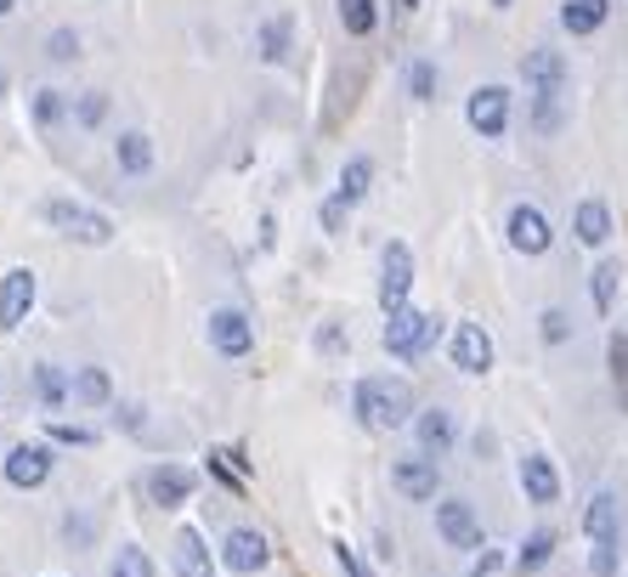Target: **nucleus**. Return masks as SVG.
<instances>
[{"label":"nucleus","mask_w":628,"mask_h":577,"mask_svg":"<svg viewBox=\"0 0 628 577\" xmlns=\"http://www.w3.org/2000/svg\"><path fill=\"white\" fill-rule=\"evenodd\" d=\"M357 419L369 430H396L414 419V391L408 380H362L357 385Z\"/></svg>","instance_id":"f257e3e1"},{"label":"nucleus","mask_w":628,"mask_h":577,"mask_svg":"<svg viewBox=\"0 0 628 577\" xmlns=\"http://www.w3.org/2000/svg\"><path fill=\"white\" fill-rule=\"evenodd\" d=\"M526 85H533V125L555 130L560 125V96H567V62H560V51L526 57Z\"/></svg>","instance_id":"f03ea898"},{"label":"nucleus","mask_w":628,"mask_h":577,"mask_svg":"<svg viewBox=\"0 0 628 577\" xmlns=\"http://www.w3.org/2000/svg\"><path fill=\"white\" fill-rule=\"evenodd\" d=\"M40 216L62 232V238H74V244H108L114 238V221L108 216H96V210H85V204H74V198H46L40 204Z\"/></svg>","instance_id":"7ed1b4c3"},{"label":"nucleus","mask_w":628,"mask_h":577,"mask_svg":"<svg viewBox=\"0 0 628 577\" xmlns=\"http://www.w3.org/2000/svg\"><path fill=\"white\" fill-rule=\"evenodd\" d=\"M437 334H442V323L437 318H425V312H391V323H385V351L391 357H403V362H419L425 351L437 346Z\"/></svg>","instance_id":"20e7f679"},{"label":"nucleus","mask_w":628,"mask_h":577,"mask_svg":"<svg viewBox=\"0 0 628 577\" xmlns=\"http://www.w3.org/2000/svg\"><path fill=\"white\" fill-rule=\"evenodd\" d=\"M465 119L481 136H504L510 130V91L504 85H476L470 102H465Z\"/></svg>","instance_id":"39448f33"},{"label":"nucleus","mask_w":628,"mask_h":577,"mask_svg":"<svg viewBox=\"0 0 628 577\" xmlns=\"http://www.w3.org/2000/svg\"><path fill=\"white\" fill-rule=\"evenodd\" d=\"M414 289V250L408 244H385V266H380V305L403 312V300Z\"/></svg>","instance_id":"423d86ee"},{"label":"nucleus","mask_w":628,"mask_h":577,"mask_svg":"<svg viewBox=\"0 0 628 577\" xmlns=\"http://www.w3.org/2000/svg\"><path fill=\"white\" fill-rule=\"evenodd\" d=\"M437 532H442V543L447 550H481V521H476V509L470 504H458V498H447V504H437Z\"/></svg>","instance_id":"0eeeda50"},{"label":"nucleus","mask_w":628,"mask_h":577,"mask_svg":"<svg viewBox=\"0 0 628 577\" xmlns=\"http://www.w3.org/2000/svg\"><path fill=\"white\" fill-rule=\"evenodd\" d=\"M447 351H453V368H465V373H487L492 368V339H487L481 323H458Z\"/></svg>","instance_id":"6e6552de"},{"label":"nucleus","mask_w":628,"mask_h":577,"mask_svg":"<svg viewBox=\"0 0 628 577\" xmlns=\"http://www.w3.org/2000/svg\"><path fill=\"white\" fill-rule=\"evenodd\" d=\"M28 305H35V272L12 266L7 284H0V328H18L28 318Z\"/></svg>","instance_id":"1a4fd4ad"},{"label":"nucleus","mask_w":628,"mask_h":577,"mask_svg":"<svg viewBox=\"0 0 628 577\" xmlns=\"http://www.w3.org/2000/svg\"><path fill=\"white\" fill-rule=\"evenodd\" d=\"M549 216L544 210H533V204H515L510 210V244L521 250V255H544L549 250Z\"/></svg>","instance_id":"9d476101"},{"label":"nucleus","mask_w":628,"mask_h":577,"mask_svg":"<svg viewBox=\"0 0 628 577\" xmlns=\"http://www.w3.org/2000/svg\"><path fill=\"white\" fill-rule=\"evenodd\" d=\"M210 339H216V351L226 357H244L255 346V328L244 312H233V305H221V312H210Z\"/></svg>","instance_id":"9b49d317"},{"label":"nucleus","mask_w":628,"mask_h":577,"mask_svg":"<svg viewBox=\"0 0 628 577\" xmlns=\"http://www.w3.org/2000/svg\"><path fill=\"white\" fill-rule=\"evenodd\" d=\"M46 475H51V453L46 448H12L7 453V482L12 487H46Z\"/></svg>","instance_id":"f8f14e48"},{"label":"nucleus","mask_w":628,"mask_h":577,"mask_svg":"<svg viewBox=\"0 0 628 577\" xmlns=\"http://www.w3.org/2000/svg\"><path fill=\"white\" fill-rule=\"evenodd\" d=\"M521 487H526V504H555L560 498V475L544 453H526L521 459Z\"/></svg>","instance_id":"ddd939ff"},{"label":"nucleus","mask_w":628,"mask_h":577,"mask_svg":"<svg viewBox=\"0 0 628 577\" xmlns=\"http://www.w3.org/2000/svg\"><path fill=\"white\" fill-rule=\"evenodd\" d=\"M391 487L403 498H437V459H403L391 470Z\"/></svg>","instance_id":"4468645a"},{"label":"nucleus","mask_w":628,"mask_h":577,"mask_svg":"<svg viewBox=\"0 0 628 577\" xmlns=\"http://www.w3.org/2000/svg\"><path fill=\"white\" fill-rule=\"evenodd\" d=\"M272 561V550H267V538H260V532H249V527H239L233 538H226V566H233V572H260V566H267Z\"/></svg>","instance_id":"2eb2a0df"},{"label":"nucleus","mask_w":628,"mask_h":577,"mask_svg":"<svg viewBox=\"0 0 628 577\" xmlns=\"http://www.w3.org/2000/svg\"><path fill=\"white\" fill-rule=\"evenodd\" d=\"M187 493H193V475H187L182 464H159V470L148 475V498H153V504H164V509L187 504Z\"/></svg>","instance_id":"dca6fc26"},{"label":"nucleus","mask_w":628,"mask_h":577,"mask_svg":"<svg viewBox=\"0 0 628 577\" xmlns=\"http://www.w3.org/2000/svg\"><path fill=\"white\" fill-rule=\"evenodd\" d=\"M572 232H578V244L601 250L606 238H612V210H606L601 198H583V204H578V216H572Z\"/></svg>","instance_id":"f3484780"},{"label":"nucleus","mask_w":628,"mask_h":577,"mask_svg":"<svg viewBox=\"0 0 628 577\" xmlns=\"http://www.w3.org/2000/svg\"><path fill=\"white\" fill-rule=\"evenodd\" d=\"M612 18V0H567V7H560V28L567 34H594Z\"/></svg>","instance_id":"a211bd4d"},{"label":"nucleus","mask_w":628,"mask_h":577,"mask_svg":"<svg viewBox=\"0 0 628 577\" xmlns=\"http://www.w3.org/2000/svg\"><path fill=\"white\" fill-rule=\"evenodd\" d=\"M583 532H589V543H617V498H612V493H594V498H589Z\"/></svg>","instance_id":"6ab92c4d"},{"label":"nucleus","mask_w":628,"mask_h":577,"mask_svg":"<svg viewBox=\"0 0 628 577\" xmlns=\"http://www.w3.org/2000/svg\"><path fill=\"white\" fill-rule=\"evenodd\" d=\"M176 577H210V550L193 527L176 532Z\"/></svg>","instance_id":"aec40b11"},{"label":"nucleus","mask_w":628,"mask_h":577,"mask_svg":"<svg viewBox=\"0 0 628 577\" xmlns=\"http://www.w3.org/2000/svg\"><path fill=\"white\" fill-rule=\"evenodd\" d=\"M419 448L442 459L453 448V414H442V407H431V414H419Z\"/></svg>","instance_id":"412c9836"},{"label":"nucleus","mask_w":628,"mask_h":577,"mask_svg":"<svg viewBox=\"0 0 628 577\" xmlns=\"http://www.w3.org/2000/svg\"><path fill=\"white\" fill-rule=\"evenodd\" d=\"M148 164H153V142L142 130H125L119 136V170H125V176H142Z\"/></svg>","instance_id":"4be33fe9"},{"label":"nucleus","mask_w":628,"mask_h":577,"mask_svg":"<svg viewBox=\"0 0 628 577\" xmlns=\"http://www.w3.org/2000/svg\"><path fill=\"white\" fill-rule=\"evenodd\" d=\"M114 396V385H108V368H80L74 373V402H85V407H103Z\"/></svg>","instance_id":"5701e85b"},{"label":"nucleus","mask_w":628,"mask_h":577,"mask_svg":"<svg viewBox=\"0 0 628 577\" xmlns=\"http://www.w3.org/2000/svg\"><path fill=\"white\" fill-rule=\"evenodd\" d=\"M35 391H40V402H46V407H62V402L74 396V385L62 380V368H51V362H40V368H35Z\"/></svg>","instance_id":"b1692460"},{"label":"nucleus","mask_w":628,"mask_h":577,"mask_svg":"<svg viewBox=\"0 0 628 577\" xmlns=\"http://www.w3.org/2000/svg\"><path fill=\"white\" fill-rule=\"evenodd\" d=\"M617 261H601L594 266V278H589V295H594V312H612V300H617Z\"/></svg>","instance_id":"393cba45"},{"label":"nucleus","mask_w":628,"mask_h":577,"mask_svg":"<svg viewBox=\"0 0 628 577\" xmlns=\"http://www.w3.org/2000/svg\"><path fill=\"white\" fill-rule=\"evenodd\" d=\"M340 23H346V34H374V23H380V12H374V0H340Z\"/></svg>","instance_id":"a878e982"},{"label":"nucleus","mask_w":628,"mask_h":577,"mask_svg":"<svg viewBox=\"0 0 628 577\" xmlns=\"http://www.w3.org/2000/svg\"><path fill=\"white\" fill-rule=\"evenodd\" d=\"M369 182H374V164H369V159H346V170H340V198L357 204L362 193H369Z\"/></svg>","instance_id":"bb28decb"},{"label":"nucleus","mask_w":628,"mask_h":577,"mask_svg":"<svg viewBox=\"0 0 628 577\" xmlns=\"http://www.w3.org/2000/svg\"><path fill=\"white\" fill-rule=\"evenodd\" d=\"M210 475L221 487H233V493H244V482H249V470H244L239 453H210Z\"/></svg>","instance_id":"cd10ccee"},{"label":"nucleus","mask_w":628,"mask_h":577,"mask_svg":"<svg viewBox=\"0 0 628 577\" xmlns=\"http://www.w3.org/2000/svg\"><path fill=\"white\" fill-rule=\"evenodd\" d=\"M549 555H555V532H533L521 543V555H515V572H538Z\"/></svg>","instance_id":"c85d7f7f"},{"label":"nucleus","mask_w":628,"mask_h":577,"mask_svg":"<svg viewBox=\"0 0 628 577\" xmlns=\"http://www.w3.org/2000/svg\"><path fill=\"white\" fill-rule=\"evenodd\" d=\"M283 51H289V18H267L260 23V57L283 62Z\"/></svg>","instance_id":"c756f323"},{"label":"nucleus","mask_w":628,"mask_h":577,"mask_svg":"<svg viewBox=\"0 0 628 577\" xmlns=\"http://www.w3.org/2000/svg\"><path fill=\"white\" fill-rule=\"evenodd\" d=\"M108 577H153V561L137 550V543H119V555H114Z\"/></svg>","instance_id":"7c9ffc66"},{"label":"nucleus","mask_w":628,"mask_h":577,"mask_svg":"<svg viewBox=\"0 0 628 577\" xmlns=\"http://www.w3.org/2000/svg\"><path fill=\"white\" fill-rule=\"evenodd\" d=\"M408 91H414L419 102H431V91H437V68H431V62H414V68H408Z\"/></svg>","instance_id":"2f4dec72"},{"label":"nucleus","mask_w":628,"mask_h":577,"mask_svg":"<svg viewBox=\"0 0 628 577\" xmlns=\"http://www.w3.org/2000/svg\"><path fill=\"white\" fill-rule=\"evenodd\" d=\"M74 51H80V34H74V28H57L51 41H46V57H51V62H69Z\"/></svg>","instance_id":"473e14b6"},{"label":"nucleus","mask_w":628,"mask_h":577,"mask_svg":"<svg viewBox=\"0 0 628 577\" xmlns=\"http://www.w3.org/2000/svg\"><path fill=\"white\" fill-rule=\"evenodd\" d=\"M589 572H594V577H612V572H617V543H594Z\"/></svg>","instance_id":"72a5a7b5"},{"label":"nucleus","mask_w":628,"mask_h":577,"mask_svg":"<svg viewBox=\"0 0 628 577\" xmlns=\"http://www.w3.org/2000/svg\"><path fill=\"white\" fill-rule=\"evenodd\" d=\"M103 114H108V96H103V91H91V96L80 102V114H74V119H80V125H103Z\"/></svg>","instance_id":"f704fd0d"},{"label":"nucleus","mask_w":628,"mask_h":577,"mask_svg":"<svg viewBox=\"0 0 628 577\" xmlns=\"http://www.w3.org/2000/svg\"><path fill=\"white\" fill-rule=\"evenodd\" d=\"M346 210H351V204H346L340 193L328 198V204H323V232H340V227H346Z\"/></svg>","instance_id":"c9c22d12"},{"label":"nucleus","mask_w":628,"mask_h":577,"mask_svg":"<svg viewBox=\"0 0 628 577\" xmlns=\"http://www.w3.org/2000/svg\"><path fill=\"white\" fill-rule=\"evenodd\" d=\"M57 114H62V91H40V96H35V119L51 125Z\"/></svg>","instance_id":"e433bc0d"},{"label":"nucleus","mask_w":628,"mask_h":577,"mask_svg":"<svg viewBox=\"0 0 628 577\" xmlns=\"http://www.w3.org/2000/svg\"><path fill=\"white\" fill-rule=\"evenodd\" d=\"M51 441H69V448H91V430H80V425H51Z\"/></svg>","instance_id":"4c0bfd02"},{"label":"nucleus","mask_w":628,"mask_h":577,"mask_svg":"<svg viewBox=\"0 0 628 577\" xmlns=\"http://www.w3.org/2000/svg\"><path fill=\"white\" fill-rule=\"evenodd\" d=\"M567 334H572V328H567V312H544V339H549V346H560Z\"/></svg>","instance_id":"58836bf2"},{"label":"nucleus","mask_w":628,"mask_h":577,"mask_svg":"<svg viewBox=\"0 0 628 577\" xmlns=\"http://www.w3.org/2000/svg\"><path fill=\"white\" fill-rule=\"evenodd\" d=\"M612 373H617V380H628V339H617V346H612Z\"/></svg>","instance_id":"ea45409f"},{"label":"nucleus","mask_w":628,"mask_h":577,"mask_svg":"<svg viewBox=\"0 0 628 577\" xmlns=\"http://www.w3.org/2000/svg\"><path fill=\"white\" fill-rule=\"evenodd\" d=\"M419 7V0H396V12H414Z\"/></svg>","instance_id":"a19ab883"},{"label":"nucleus","mask_w":628,"mask_h":577,"mask_svg":"<svg viewBox=\"0 0 628 577\" xmlns=\"http://www.w3.org/2000/svg\"><path fill=\"white\" fill-rule=\"evenodd\" d=\"M7 12H12V0H0V18H7Z\"/></svg>","instance_id":"79ce46f5"},{"label":"nucleus","mask_w":628,"mask_h":577,"mask_svg":"<svg viewBox=\"0 0 628 577\" xmlns=\"http://www.w3.org/2000/svg\"><path fill=\"white\" fill-rule=\"evenodd\" d=\"M492 7H510V0H492Z\"/></svg>","instance_id":"37998d69"},{"label":"nucleus","mask_w":628,"mask_h":577,"mask_svg":"<svg viewBox=\"0 0 628 577\" xmlns=\"http://www.w3.org/2000/svg\"><path fill=\"white\" fill-rule=\"evenodd\" d=\"M623 407H628V391H623Z\"/></svg>","instance_id":"c03bdc74"},{"label":"nucleus","mask_w":628,"mask_h":577,"mask_svg":"<svg viewBox=\"0 0 628 577\" xmlns=\"http://www.w3.org/2000/svg\"><path fill=\"white\" fill-rule=\"evenodd\" d=\"M623 339H628V334H623Z\"/></svg>","instance_id":"a18cd8bd"}]
</instances>
